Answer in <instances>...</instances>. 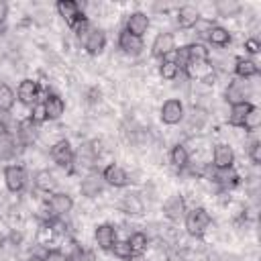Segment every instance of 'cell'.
I'll return each mask as SVG.
<instances>
[{
  "label": "cell",
  "mask_w": 261,
  "mask_h": 261,
  "mask_svg": "<svg viewBox=\"0 0 261 261\" xmlns=\"http://www.w3.org/2000/svg\"><path fill=\"white\" fill-rule=\"evenodd\" d=\"M210 224H212V216L202 206L190 208L184 216V226H186V232L190 237H204L206 230L210 228Z\"/></svg>",
  "instance_id": "obj_1"
},
{
  "label": "cell",
  "mask_w": 261,
  "mask_h": 261,
  "mask_svg": "<svg viewBox=\"0 0 261 261\" xmlns=\"http://www.w3.org/2000/svg\"><path fill=\"white\" fill-rule=\"evenodd\" d=\"M184 114H186V110H184V102H181L179 98H169V100H165V102L161 104V108H159V118H161V122L167 124V126L179 124V122L184 120Z\"/></svg>",
  "instance_id": "obj_2"
},
{
  "label": "cell",
  "mask_w": 261,
  "mask_h": 261,
  "mask_svg": "<svg viewBox=\"0 0 261 261\" xmlns=\"http://www.w3.org/2000/svg\"><path fill=\"white\" fill-rule=\"evenodd\" d=\"M27 181H29V175H27V169L22 165H6L4 167V184H6V190L10 194L24 192Z\"/></svg>",
  "instance_id": "obj_3"
},
{
  "label": "cell",
  "mask_w": 261,
  "mask_h": 261,
  "mask_svg": "<svg viewBox=\"0 0 261 261\" xmlns=\"http://www.w3.org/2000/svg\"><path fill=\"white\" fill-rule=\"evenodd\" d=\"M45 208L49 210L53 220L55 218H63L73 210V198L69 194H65V192H53L51 198L47 200Z\"/></svg>",
  "instance_id": "obj_4"
},
{
  "label": "cell",
  "mask_w": 261,
  "mask_h": 261,
  "mask_svg": "<svg viewBox=\"0 0 261 261\" xmlns=\"http://www.w3.org/2000/svg\"><path fill=\"white\" fill-rule=\"evenodd\" d=\"M49 155H51V159H53L55 165H59V167H71L73 165L75 151H73V147H71V143L67 139H59V141H55L51 145Z\"/></svg>",
  "instance_id": "obj_5"
},
{
  "label": "cell",
  "mask_w": 261,
  "mask_h": 261,
  "mask_svg": "<svg viewBox=\"0 0 261 261\" xmlns=\"http://www.w3.org/2000/svg\"><path fill=\"white\" fill-rule=\"evenodd\" d=\"M175 51V37L169 31H161L151 43V55L155 59H167Z\"/></svg>",
  "instance_id": "obj_6"
},
{
  "label": "cell",
  "mask_w": 261,
  "mask_h": 261,
  "mask_svg": "<svg viewBox=\"0 0 261 261\" xmlns=\"http://www.w3.org/2000/svg\"><path fill=\"white\" fill-rule=\"evenodd\" d=\"M55 10H57V14L65 20V24L71 27V29H73L82 18H86L82 6H80L75 0H59V2L55 4Z\"/></svg>",
  "instance_id": "obj_7"
},
{
  "label": "cell",
  "mask_w": 261,
  "mask_h": 261,
  "mask_svg": "<svg viewBox=\"0 0 261 261\" xmlns=\"http://www.w3.org/2000/svg\"><path fill=\"white\" fill-rule=\"evenodd\" d=\"M39 96H41L39 82L31 80V77H24V80L18 84V90H16V100H18L22 106L33 108V106L39 102Z\"/></svg>",
  "instance_id": "obj_8"
},
{
  "label": "cell",
  "mask_w": 261,
  "mask_h": 261,
  "mask_svg": "<svg viewBox=\"0 0 261 261\" xmlns=\"http://www.w3.org/2000/svg\"><path fill=\"white\" fill-rule=\"evenodd\" d=\"M186 212H188V204H186V198H184L181 194L169 196V198L165 200V204H163V216H165L169 222H179V220H184Z\"/></svg>",
  "instance_id": "obj_9"
},
{
  "label": "cell",
  "mask_w": 261,
  "mask_h": 261,
  "mask_svg": "<svg viewBox=\"0 0 261 261\" xmlns=\"http://www.w3.org/2000/svg\"><path fill=\"white\" fill-rule=\"evenodd\" d=\"M100 175H102L104 184L110 186V188H126V186L130 184V175H128L120 165H116V163H108V165L100 171Z\"/></svg>",
  "instance_id": "obj_10"
},
{
  "label": "cell",
  "mask_w": 261,
  "mask_h": 261,
  "mask_svg": "<svg viewBox=\"0 0 261 261\" xmlns=\"http://www.w3.org/2000/svg\"><path fill=\"white\" fill-rule=\"evenodd\" d=\"M94 241H96V245H98L100 251L110 253L112 245L118 241V232H116L114 224H110V222H102V224H98L96 230H94Z\"/></svg>",
  "instance_id": "obj_11"
},
{
  "label": "cell",
  "mask_w": 261,
  "mask_h": 261,
  "mask_svg": "<svg viewBox=\"0 0 261 261\" xmlns=\"http://www.w3.org/2000/svg\"><path fill=\"white\" fill-rule=\"evenodd\" d=\"M100 157V145L94 141V143H84L80 145V149L75 151V157H73V163L80 165V167H86V169H92L94 163L98 161Z\"/></svg>",
  "instance_id": "obj_12"
},
{
  "label": "cell",
  "mask_w": 261,
  "mask_h": 261,
  "mask_svg": "<svg viewBox=\"0 0 261 261\" xmlns=\"http://www.w3.org/2000/svg\"><path fill=\"white\" fill-rule=\"evenodd\" d=\"M41 104H43L47 120H59L63 116V112H65V100L55 92H47L45 98L41 100Z\"/></svg>",
  "instance_id": "obj_13"
},
{
  "label": "cell",
  "mask_w": 261,
  "mask_h": 261,
  "mask_svg": "<svg viewBox=\"0 0 261 261\" xmlns=\"http://www.w3.org/2000/svg\"><path fill=\"white\" fill-rule=\"evenodd\" d=\"M16 139H18V143L24 145V147L35 145V141L39 139V124H37L31 116L22 118V120L16 124Z\"/></svg>",
  "instance_id": "obj_14"
},
{
  "label": "cell",
  "mask_w": 261,
  "mask_h": 261,
  "mask_svg": "<svg viewBox=\"0 0 261 261\" xmlns=\"http://www.w3.org/2000/svg\"><path fill=\"white\" fill-rule=\"evenodd\" d=\"M234 167V151L226 143H218L212 151V169H228Z\"/></svg>",
  "instance_id": "obj_15"
},
{
  "label": "cell",
  "mask_w": 261,
  "mask_h": 261,
  "mask_svg": "<svg viewBox=\"0 0 261 261\" xmlns=\"http://www.w3.org/2000/svg\"><path fill=\"white\" fill-rule=\"evenodd\" d=\"M149 24H151L149 16L145 12H141V10H137V12H130L126 16L124 31L130 33V35H135V37H139V39H143V35L149 31Z\"/></svg>",
  "instance_id": "obj_16"
},
{
  "label": "cell",
  "mask_w": 261,
  "mask_h": 261,
  "mask_svg": "<svg viewBox=\"0 0 261 261\" xmlns=\"http://www.w3.org/2000/svg\"><path fill=\"white\" fill-rule=\"evenodd\" d=\"M82 45H84V49H86L88 55H100L104 51V47H106V33L102 29L92 27L90 33L84 37Z\"/></svg>",
  "instance_id": "obj_17"
},
{
  "label": "cell",
  "mask_w": 261,
  "mask_h": 261,
  "mask_svg": "<svg viewBox=\"0 0 261 261\" xmlns=\"http://www.w3.org/2000/svg\"><path fill=\"white\" fill-rule=\"evenodd\" d=\"M118 49H120L124 55L137 57V55L143 53L145 45H143V39H139V37H135V35H130V33H126V31L122 29V31L118 33Z\"/></svg>",
  "instance_id": "obj_18"
},
{
  "label": "cell",
  "mask_w": 261,
  "mask_h": 261,
  "mask_svg": "<svg viewBox=\"0 0 261 261\" xmlns=\"http://www.w3.org/2000/svg\"><path fill=\"white\" fill-rule=\"evenodd\" d=\"M224 98L226 102L232 106V104H241V102H249V84L245 80H232L228 86H226V92H224Z\"/></svg>",
  "instance_id": "obj_19"
},
{
  "label": "cell",
  "mask_w": 261,
  "mask_h": 261,
  "mask_svg": "<svg viewBox=\"0 0 261 261\" xmlns=\"http://www.w3.org/2000/svg\"><path fill=\"white\" fill-rule=\"evenodd\" d=\"M104 179L100 173H88L82 181H80V192L84 198H96L98 194H102L104 190Z\"/></svg>",
  "instance_id": "obj_20"
},
{
  "label": "cell",
  "mask_w": 261,
  "mask_h": 261,
  "mask_svg": "<svg viewBox=\"0 0 261 261\" xmlns=\"http://www.w3.org/2000/svg\"><path fill=\"white\" fill-rule=\"evenodd\" d=\"M210 177L224 190H232L241 184V175L234 171V167H228V169H212L210 171Z\"/></svg>",
  "instance_id": "obj_21"
},
{
  "label": "cell",
  "mask_w": 261,
  "mask_h": 261,
  "mask_svg": "<svg viewBox=\"0 0 261 261\" xmlns=\"http://www.w3.org/2000/svg\"><path fill=\"white\" fill-rule=\"evenodd\" d=\"M198 18H200V10L194 4H184L175 12V22L179 29H194Z\"/></svg>",
  "instance_id": "obj_22"
},
{
  "label": "cell",
  "mask_w": 261,
  "mask_h": 261,
  "mask_svg": "<svg viewBox=\"0 0 261 261\" xmlns=\"http://www.w3.org/2000/svg\"><path fill=\"white\" fill-rule=\"evenodd\" d=\"M120 210L128 216H141L145 212V200L137 192H128L120 200Z\"/></svg>",
  "instance_id": "obj_23"
},
{
  "label": "cell",
  "mask_w": 261,
  "mask_h": 261,
  "mask_svg": "<svg viewBox=\"0 0 261 261\" xmlns=\"http://www.w3.org/2000/svg\"><path fill=\"white\" fill-rule=\"evenodd\" d=\"M234 73L239 80H251L259 73V65L255 63V59L251 57H237L234 59Z\"/></svg>",
  "instance_id": "obj_24"
},
{
  "label": "cell",
  "mask_w": 261,
  "mask_h": 261,
  "mask_svg": "<svg viewBox=\"0 0 261 261\" xmlns=\"http://www.w3.org/2000/svg\"><path fill=\"white\" fill-rule=\"evenodd\" d=\"M33 184H35V188H37L39 192H43V194H53V190H55V186H57V179H55V175H53L49 169H39V171L35 173V177H33Z\"/></svg>",
  "instance_id": "obj_25"
},
{
  "label": "cell",
  "mask_w": 261,
  "mask_h": 261,
  "mask_svg": "<svg viewBox=\"0 0 261 261\" xmlns=\"http://www.w3.org/2000/svg\"><path fill=\"white\" fill-rule=\"evenodd\" d=\"M169 163L175 169H179V171L190 165V151H188V147L184 143H177V145L171 147V151H169Z\"/></svg>",
  "instance_id": "obj_26"
},
{
  "label": "cell",
  "mask_w": 261,
  "mask_h": 261,
  "mask_svg": "<svg viewBox=\"0 0 261 261\" xmlns=\"http://www.w3.org/2000/svg\"><path fill=\"white\" fill-rule=\"evenodd\" d=\"M206 39H208V43L214 45V47H226V45H230L232 35H230L228 29H224V27H220V24H214V27L208 31Z\"/></svg>",
  "instance_id": "obj_27"
},
{
  "label": "cell",
  "mask_w": 261,
  "mask_h": 261,
  "mask_svg": "<svg viewBox=\"0 0 261 261\" xmlns=\"http://www.w3.org/2000/svg\"><path fill=\"white\" fill-rule=\"evenodd\" d=\"M16 155V141L10 133H0V161H10Z\"/></svg>",
  "instance_id": "obj_28"
},
{
  "label": "cell",
  "mask_w": 261,
  "mask_h": 261,
  "mask_svg": "<svg viewBox=\"0 0 261 261\" xmlns=\"http://www.w3.org/2000/svg\"><path fill=\"white\" fill-rule=\"evenodd\" d=\"M214 10L222 18H232V16H237L241 12V4L237 0H216L214 2Z\"/></svg>",
  "instance_id": "obj_29"
},
{
  "label": "cell",
  "mask_w": 261,
  "mask_h": 261,
  "mask_svg": "<svg viewBox=\"0 0 261 261\" xmlns=\"http://www.w3.org/2000/svg\"><path fill=\"white\" fill-rule=\"evenodd\" d=\"M253 104L251 102H241V104H232L230 106V112H228V124L230 126H243V120L249 112Z\"/></svg>",
  "instance_id": "obj_30"
},
{
  "label": "cell",
  "mask_w": 261,
  "mask_h": 261,
  "mask_svg": "<svg viewBox=\"0 0 261 261\" xmlns=\"http://www.w3.org/2000/svg\"><path fill=\"white\" fill-rule=\"evenodd\" d=\"M126 243H128V247H130L133 253H145V251L149 249V237H147V232H143V230L130 232V237L126 239Z\"/></svg>",
  "instance_id": "obj_31"
},
{
  "label": "cell",
  "mask_w": 261,
  "mask_h": 261,
  "mask_svg": "<svg viewBox=\"0 0 261 261\" xmlns=\"http://www.w3.org/2000/svg\"><path fill=\"white\" fill-rule=\"evenodd\" d=\"M16 102V94L8 84H0V114H6L12 110Z\"/></svg>",
  "instance_id": "obj_32"
},
{
  "label": "cell",
  "mask_w": 261,
  "mask_h": 261,
  "mask_svg": "<svg viewBox=\"0 0 261 261\" xmlns=\"http://www.w3.org/2000/svg\"><path fill=\"white\" fill-rule=\"evenodd\" d=\"M181 73V69L177 67V63L173 61V59H161V63H159V75L165 80V82H173V80H177V75Z\"/></svg>",
  "instance_id": "obj_33"
},
{
  "label": "cell",
  "mask_w": 261,
  "mask_h": 261,
  "mask_svg": "<svg viewBox=\"0 0 261 261\" xmlns=\"http://www.w3.org/2000/svg\"><path fill=\"white\" fill-rule=\"evenodd\" d=\"M259 126H261V108L253 104V106L249 108V112H247V116H245L241 128H245L247 133H255Z\"/></svg>",
  "instance_id": "obj_34"
},
{
  "label": "cell",
  "mask_w": 261,
  "mask_h": 261,
  "mask_svg": "<svg viewBox=\"0 0 261 261\" xmlns=\"http://www.w3.org/2000/svg\"><path fill=\"white\" fill-rule=\"evenodd\" d=\"M188 47V55H190V63L192 61H210V49L204 43H190Z\"/></svg>",
  "instance_id": "obj_35"
},
{
  "label": "cell",
  "mask_w": 261,
  "mask_h": 261,
  "mask_svg": "<svg viewBox=\"0 0 261 261\" xmlns=\"http://www.w3.org/2000/svg\"><path fill=\"white\" fill-rule=\"evenodd\" d=\"M247 155H249L253 165H259L261 163V141H257V139L251 141L249 147H247Z\"/></svg>",
  "instance_id": "obj_36"
},
{
  "label": "cell",
  "mask_w": 261,
  "mask_h": 261,
  "mask_svg": "<svg viewBox=\"0 0 261 261\" xmlns=\"http://www.w3.org/2000/svg\"><path fill=\"white\" fill-rule=\"evenodd\" d=\"M110 253H112L114 257H118V259H122V261H124L133 251H130V247H128V243H126V241H116V243L112 245Z\"/></svg>",
  "instance_id": "obj_37"
},
{
  "label": "cell",
  "mask_w": 261,
  "mask_h": 261,
  "mask_svg": "<svg viewBox=\"0 0 261 261\" xmlns=\"http://www.w3.org/2000/svg\"><path fill=\"white\" fill-rule=\"evenodd\" d=\"M90 29H92V24H90V20H88V18H82V20H80V22H77V24H75V27H73L71 31L75 33V37H77V41L82 43V41H84V37H86V35L90 33Z\"/></svg>",
  "instance_id": "obj_38"
},
{
  "label": "cell",
  "mask_w": 261,
  "mask_h": 261,
  "mask_svg": "<svg viewBox=\"0 0 261 261\" xmlns=\"http://www.w3.org/2000/svg\"><path fill=\"white\" fill-rule=\"evenodd\" d=\"M37 124H41V122H45L47 118H45V110H43V104L41 102H37L33 108H31V114H29Z\"/></svg>",
  "instance_id": "obj_39"
},
{
  "label": "cell",
  "mask_w": 261,
  "mask_h": 261,
  "mask_svg": "<svg viewBox=\"0 0 261 261\" xmlns=\"http://www.w3.org/2000/svg\"><path fill=\"white\" fill-rule=\"evenodd\" d=\"M43 261H69L67 255L59 249H49L45 255H43Z\"/></svg>",
  "instance_id": "obj_40"
},
{
  "label": "cell",
  "mask_w": 261,
  "mask_h": 261,
  "mask_svg": "<svg viewBox=\"0 0 261 261\" xmlns=\"http://www.w3.org/2000/svg\"><path fill=\"white\" fill-rule=\"evenodd\" d=\"M245 51H247L249 55H257V53L261 51V43H259V39H257V37L247 39V41H245Z\"/></svg>",
  "instance_id": "obj_41"
},
{
  "label": "cell",
  "mask_w": 261,
  "mask_h": 261,
  "mask_svg": "<svg viewBox=\"0 0 261 261\" xmlns=\"http://www.w3.org/2000/svg\"><path fill=\"white\" fill-rule=\"evenodd\" d=\"M6 16H8V4L4 0H0V24L6 20Z\"/></svg>",
  "instance_id": "obj_42"
},
{
  "label": "cell",
  "mask_w": 261,
  "mask_h": 261,
  "mask_svg": "<svg viewBox=\"0 0 261 261\" xmlns=\"http://www.w3.org/2000/svg\"><path fill=\"white\" fill-rule=\"evenodd\" d=\"M124 261H149V259L145 257V253H130Z\"/></svg>",
  "instance_id": "obj_43"
},
{
  "label": "cell",
  "mask_w": 261,
  "mask_h": 261,
  "mask_svg": "<svg viewBox=\"0 0 261 261\" xmlns=\"http://www.w3.org/2000/svg\"><path fill=\"white\" fill-rule=\"evenodd\" d=\"M29 261H43V257H39V255H31Z\"/></svg>",
  "instance_id": "obj_44"
}]
</instances>
